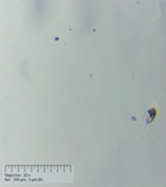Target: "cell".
<instances>
[{"label":"cell","instance_id":"1","mask_svg":"<svg viewBox=\"0 0 166 187\" xmlns=\"http://www.w3.org/2000/svg\"><path fill=\"white\" fill-rule=\"evenodd\" d=\"M148 118H147V121H145V123H151V121H154V118L156 116V108H151V110H148Z\"/></svg>","mask_w":166,"mask_h":187}]
</instances>
